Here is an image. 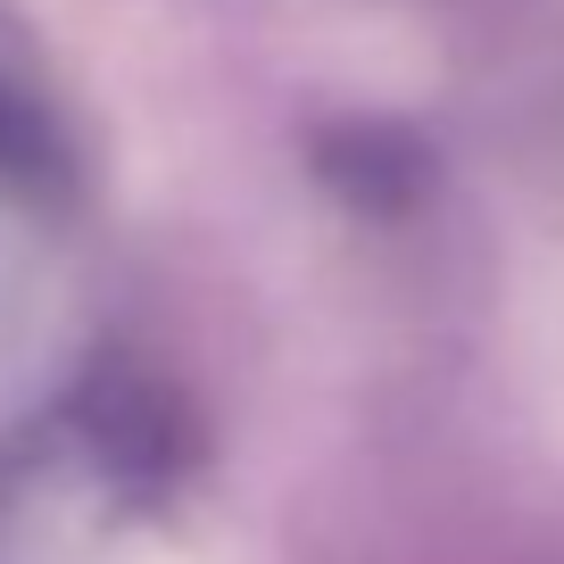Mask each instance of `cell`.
Returning <instances> with one entry per match:
<instances>
[{"mask_svg": "<svg viewBox=\"0 0 564 564\" xmlns=\"http://www.w3.org/2000/svg\"><path fill=\"white\" fill-rule=\"evenodd\" d=\"M133 564H183V556H159V547H150V556H133Z\"/></svg>", "mask_w": 564, "mask_h": 564, "instance_id": "obj_1", "label": "cell"}]
</instances>
